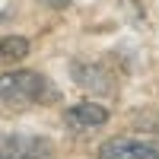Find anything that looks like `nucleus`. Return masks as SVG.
Instances as JSON below:
<instances>
[{"label": "nucleus", "mask_w": 159, "mask_h": 159, "mask_svg": "<svg viewBox=\"0 0 159 159\" xmlns=\"http://www.w3.org/2000/svg\"><path fill=\"white\" fill-rule=\"evenodd\" d=\"M51 140L35 137V134H13L7 130L0 137V159H45L51 156Z\"/></svg>", "instance_id": "20e7f679"}, {"label": "nucleus", "mask_w": 159, "mask_h": 159, "mask_svg": "<svg viewBox=\"0 0 159 159\" xmlns=\"http://www.w3.org/2000/svg\"><path fill=\"white\" fill-rule=\"evenodd\" d=\"M64 124L76 134H83V130H96L102 124H108V108L99 102H76L70 108H64Z\"/></svg>", "instance_id": "39448f33"}, {"label": "nucleus", "mask_w": 159, "mask_h": 159, "mask_svg": "<svg viewBox=\"0 0 159 159\" xmlns=\"http://www.w3.org/2000/svg\"><path fill=\"white\" fill-rule=\"evenodd\" d=\"M0 51H3V61H19L29 54V42H25L22 35H3V42H0Z\"/></svg>", "instance_id": "423d86ee"}, {"label": "nucleus", "mask_w": 159, "mask_h": 159, "mask_svg": "<svg viewBox=\"0 0 159 159\" xmlns=\"http://www.w3.org/2000/svg\"><path fill=\"white\" fill-rule=\"evenodd\" d=\"M96 159H159L156 137H108L99 143Z\"/></svg>", "instance_id": "f03ea898"}, {"label": "nucleus", "mask_w": 159, "mask_h": 159, "mask_svg": "<svg viewBox=\"0 0 159 159\" xmlns=\"http://www.w3.org/2000/svg\"><path fill=\"white\" fill-rule=\"evenodd\" d=\"M0 99L3 108H29V105H42V102H54L57 89L51 86V80L35 73V70H7L0 76Z\"/></svg>", "instance_id": "f257e3e1"}, {"label": "nucleus", "mask_w": 159, "mask_h": 159, "mask_svg": "<svg viewBox=\"0 0 159 159\" xmlns=\"http://www.w3.org/2000/svg\"><path fill=\"white\" fill-rule=\"evenodd\" d=\"M42 3H45V7H51V10H67L73 0H42Z\"/></svg>", "instance_id": "0eeeda50"}, {"label": "nucleus", "mask_w": 159, "mask_h": 159, "mask_svg": "<svg viewBox=\"0 0 159 159\" xmlns=\"http://www.w3.org/2000/svg\"><path fill=\"white\" fill-rule=\"evenodd\" d=\"M73 83L89 96H111L115 92V73L99 61H73Z\"/></svg>", "instance_id": "7ed1b4c3"}]
</instances>
